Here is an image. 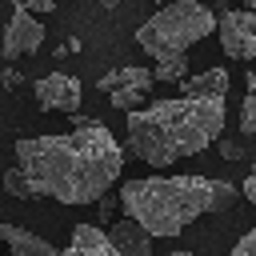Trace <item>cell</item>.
<instances>
[{
	"label": "cell",
	"mask_w": 256,
	"mask_h": 256,
	"mask_svg": "<svg viewBox=\"0 0 256 256\" xmlns=\"http://www.w3.org/2000/svg\"><path fill=\"white\" fill-rule=\"evenodd\" d=\"M240 192H244V196H248V200L256 204V168L248 172V180H244V188H240Z\"/></svg>",
	"instance_id": "ffe728a7"
},
{
	"label": "cell",
	"mask_w": 256,
	"mask_h": 256,
	"mask_svg": "<svg viewBox=\"0 0 256 256\" xmlns=\"http://www.w3.org/2000/svg\"><path fill=\"white\" fill-rule=\"evenodd\" d=\"M180 96H228V84H232V72L228 68H208L200 76H180Z\"/></svg>",
	"instance_id": "7c38bea8"
},
{
	"label": "cell",
	"mask_w": 256,
	"mask_h": 256,
	"mask_svg": "<svg viewBox=\"0 0 256 256\" xmlns=\"http://www.w3.org/2000/svg\"><path fill=\"white\" fill-rule=\"evenodd\" d=\"M4 192L16 196V200H36V192H32V184H28V176L20 168H8L4 172Z\"/></svg>",
	"instance_id": "5bb4252c"
},
{
	"label": "cell",
	"mask_w": 256,
	"mask_h": 256,
	"mask_svg": "<svg viewBox=\"0 0 256 256\" xmlns=\"http://www.w3.org/2000/svg\"><path fill=\"white\" fill-rule=\"evenodd\" d=\"M240 196L236 184L212 176H140L120 184V208L148 236H180L204 212H224Z\"/></svg>",
	"instance_id": "3957f363"
},
{
	"label": "cell",
	"mask_w": 256,
	"mask_h": 256,
	"mask_svg": "<svg viewBox=\"0 0 256 256\" xmlns=\"http://www.w3.org/2000/svg\"><path fill=\"white\" fill-rule=\"evenodd\" d=\"M32 92H36V104H40L44 112H76V108H80V96H84L80 80L68 76V72H48V76H40V80L32 84Z\"/></svg>",
	"instance_id": "52a82bcc"
},
{
	"label": "cell",
	"mask_w": 256,
	"mask_h": 256,
	"mask_svg": "<svg viewBox=\"0 0 256 256\" xmlns=\"http://www.w3.org/2000/svg\"><path fill=\"white\" fill-rule=\"evenodd\" d=\"M92 204H96V216H100V220H112V216H116V200H112L108 192H104V196H96Z\"/></svg>",
	"instance_id": "d6986e66"
},
{
	"label": "cell",
	"mask_w": 256,
	"mask_h": 256,
	"mask_svg": "<svg viewBox=\"0 0 256 256\" xmlns=\"http://www.w3.org/2000/svg\"><path fill=\"white\" fill-rule=\"evenodd\" d=\"M172 256H192V252H184V248H176V252H172Z\"/></svg>",
	"instance_id": "7402d4cb"
},
{
	"label": "cell",
	"mask_w": 256,
	"mask_h": 256,
	"mask_svg": "<svg viewBox=\"0 0 256 256\" xmlns=\"http://www.w3.org/2000/svg\"><path fill=\"white\" fill-rule=\"evenodd\" d=\"M232 256H256V228H248V232H244V236L236 240Z\"/></svg>",
	"instance_id": "2e32d148"
},
{
	"label": "cell",
	"mask_w": 256,
	"mask_h": 256,
	"mask_svg": "<svg viewBox=\"0 0 256 256\" xmlns=\"http://www.w3.org/2000/svg\"><path fill=\"white\" fill-rule=\"evenodd\" d=\"M104 232H108V240H112L116 256H152V236H148V232H144L132 216L112 220Z\"/></svg>",
	"instance_id": "9c48e42d"
},
{
	"label": "cell",
	"mask_w": 256,
	"mask_h": 256,
	"mask_svg": "<svg viewBox=\"0 0 256 256\" xmlns=\"http://www.w3.org/2000/svg\"><path fill=\"white\" fill-rule=\"evenodd\" d=\"M152 76H156V80L176 84L180 76H188V52H168V56H156V60H152Z\"/></svg>",
	"instance_id": "4fadbf2b"
},
{
	"label": "cell",
	"mask_w": 256,
	"mask_h": 256,
	"mask_svg": "<svg viewBox=\"0 0 256 256\" xmlns=\"http://www.w3.org/2000/svg\"><path fill=\"white\" fill-rule=\"evenodd\" d=\"M220 140V136H216ZM220 156L224 160H244V144L240 140H220Z\"/></svg>",
	"instance_id": "ac0fdd59"
},
{
	"label": "cell",
	"mask_w": 256,
	"mask_h": 256,
	"mask_svg": "<svg viewBox=\"0 0 256 256\" xmlns=\"http://www.w3.org/2000/svg\"><path fill=\"white\" fill-rule=\"evenodd\" d=\"M60 256H116V248H112V240L100 224H76L72 240Z\"/></svg>",
	"instance_id": "30bf717a"
},
{
	"label": "cell",
	"mask_w": 256,
	"mask_h": 256,
	"mask_svg": "<svg viewBox=\"0 0 256 256\" xmlns=\"http://www.w3.org/2000/svg\"><path fill=\"white\" fill-rule=\"evenodd\" d=\"M40 44H44V24H40L32 12L16 8V12H12V20L4 24V44H0L4 60L32 56V52H40Z\"/></svg>",
	"instance_id": "ba28073f"
},
{
	"label": "cell",
	"mask_w": 256,
	"mask_h": 256,
	"mask_svg": "<svg viewBox=\"0 0 256 256\" xmlns=\"http://www.w3.org/2000/svg\"><path fill=\"white\" fill-rule=\"evenodd\" d=\"M212 32L220 36L224 56H232V60H256V12L252 8L224 12V20Z\"/></svg>",
	"instance_id": "8992f818"
},
{
	"label": "cell",
	"mask_w": 256,
	"mask_h": 256,
	"mask_svg": "<svg viewBox=\"0 0 256 256\" xmlns=\"http://www.w3.org/2000/svg\"><path fill=\"white\" fill-rule=\"evenodd\" d=\"M240 8H252L256 12V0H240Z\"/></svg>",
	"instance_id": "44dd1931"
},
{
	"label": "cell",
	"mask_w": 256,
	"mask_h": 256,
	"mask_svg": "<svg viewBox=\"0 0 256 256\" xmlns=\"http://www.w3.org/2000/svg\"><path fill=\"white\" fill-rule=\"evenodd\" d=\"M0 244H8L16 256H60L44 236H36V232H28V228H20V224H0Z\"/></svg>",
	"instance_id": "8fae6325"
},
{
	"label": "cell",
	"mask_w": 256,
	"mask_h": 256,
	"mask_svg": "<svg viewBox=\"0 0 256 256\" xmlns=\"http://www.w3.org/2000/svg\"><path fill=\"white\" fill-rule=\"evenodd\" d=\"M16 168L36 196L60 204H92L124 172V148L100 120H76V132H48L16 140Z\"/></svg>",
	"instance_id": "6da1fadb"
},
{
	"label": "cell",
	"mask_w": 256,
	"mask_h": 256,
	"mask_svg": "<svg viewBox=\"0 0 256 256\" xmlns=\"http://www.w3.org/2000/svg\"><path fill=\"white\" fill-rule=\"evenodd\" d=\"M240 132H244V136H256V88L244 92V104H240Z\"/></svg>",
	"instance_id": "9a60e30c"
},
{
	"label": "cell",
	"mask_w": 256,
	"mask_h": 256,
	"mask_svg": "<svg viewBox=\"0 0 256 256\" xmlns=\"http://www.w3.org/2000/svg\"><path fill=\"white\" fill-rule=\"evenodd\" d=\"M128 116V152L148 168H172L204 152L224 132V96H172L140 104Z\"/></svg>",
	"instance_id": "7a4b0ae2"
},
{
	"label": "cell",
	"mask_w": 256,
	"mask_h": 256,
	"mask_svg": "<svg viewBox=\"0 0 256 256\" xmlns=\"http://www.w3.org/2000/svg\"><path fill=\"white\" fill-rule=\"evenodd\" d=\"M152 84H156L152 68H140V64L112 68L108 76H100V80H96V88H100V92H108V96H112V108H120V112H132V108L148 104Z\"/></svg>",
	"instance_id": "5b68a950"
},
{
	"label": "cell",
	"mask_w": 256,
	"mask_h": 256,
	"mask_svg": "<svg viewBox=\"0 0 256 256\" xmlns=\"http://www.w3.org/2000/svg\"><path fill=\"white\" fill-rule=\"evenodd\" d=\"M16 8H24V12H32V16H40V12H52L56 8V0H12Z\"/></svg>",
	"instance_id": "e0dca14e"
},
{
	"label": "cell",
	"mask_w": 256,
	"mask_h": 256,
	"mask_svg": "<svg viewBox=\"0 0 256 256\" xmlns=\"http://www.w3.org/2000/svg\"><path fill=\"white\" fill-rule=\"evenodd\" d=\"M216 28V12L200 0H168L160 12H152L140 28H136V44L144 48V56H168V52H188L192 44H200L204 36H212Z\"/></svg>",
	"instance_id": "277c9868"
}]
</instances>
